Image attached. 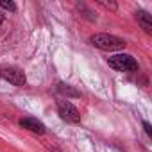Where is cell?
<instances>
[{
  "label": "cell",
  "mask_w": 152,
  "mask_h": 152,
  "mask_svg": "<svg viewBox=\"0 0 152 152\" xmlns=\"http://www.w3.org/2000/svg\"><path fill=\"white\" fill-rule=\"evenodd\" d=\"M90 43L93 45V47H97V48H100V50H109V52H113V50H122V48H125V39H122V38H118V36H113V34H106V32H100V34H93L91 38H90Z\"/></svg>",
  "instance_id": "cell-1"
},
{
  "label": "cell",
  "mask_w": 152,
  "mask_h": 152,
  "mask_svg": "<svg viewBox=\"0 0 152 152\" xmlns=\"http://www.w3.org/2000/svg\"><path fill=\"white\" fill-rule=\"evenodd\" d=\"M107 64L116 72H134L138 70V61L131 54H115L107 57Z\"/></svg>",
  "instance_id": "cell-2"
},
{
  "label": "cell",
  "mask_w": 152,
  "mask_h": 152,
  "mask_svg": "<svg viewBox=\"0 0 152 152\" xmlns=\"http://www.w3.org/2000/svg\"><path fill=\"white\" fill-rule=\"evenodd\" d=\"M57 113L68 124H79L81 122V115H79L77 107H75L72 102H68V99L66 100L64 99H59L57 100Z\"/></svg>",
  "instance_id": "cell-3"
},
{
  "label": "cell",
  "mask_w": 152,
  "mask_h": 152,
  "mask_svg": "<svg viewBox=\"0 0 152 152\" xmlns=\"http://www.w3.org/2000/svg\"><path fill=\"white\" fill-rule=\"evenodd\" d=\"M0 77L6 79L11 84H15V86H25V83H27L25 73L20 68H16V66H4V68H0Z\"/></svg>",
  "instance_id": "cell-4"
},
{
  "label": "cell",
  "mask_w": 152,
  "mask_h": 152,
  "mask_svg": "<svg viewBox=\"0 0 152 152\" xmlns=\"http://www.w3.org/2000/svg\"><path fill=\"white\" fill-rule=\"evenodd\" d=\"M20 125L23 127V129H27V131H31V132H34V134H45V125H43V122H39L38 118H22L20 120Z\"/></svg>",
  "instance_id": "cell-5"
},
{
  "label": "cell",
  "mask_w": 152,
  "mask_h": 152,
  "mask_svg": "<svg viewBox=\"0 0 152 152\" xmlns=\"http://www.w3.org/2000/svg\"><path fill=\"white\" fill-rule=\"evenodd\" d=\"M134 18H136V22L141 25V29H143L147 34H152V16H150L147 11H136Z\"/></svg>",
  "instance_id": "cell-6"
},
{
  "label": "cell",
  "mask_w": 152,
  "mask_h": 152,
  "mask_svg": "<svg viewBox=\"0 0 152 152\" xmlns=\"http://www.w3.org/2000/svg\"><path fill=\"white\" fill-rule=\"evenodd\" d=\"M59 91L64 93V95H70V97H81V93L75 91L70 84H59Z\"/></svg>",
  "instance_id": "cell-7"
},
{
  "label": "cell",
  "mask_w": 152,
  "mask_h": 152,
  "mask_svg": "<svg viewBox=\"0 0 152 152\" xmlns=\"http://www.w3.org/2000/svg\"><path fill=\"white\" fill-rule=\"evenodd\" d=\"M0 7H2V9H7V11H11V13L16 11V4H15V2H7V0H0Z\"/></svg>",
  "instance_id": "cell-8"
},
{
  "label": "cell",
  "mask_w": 152,
  "mask_h": 152,
  "mask_svg": "<svg viewBox=\"0 0 152 152\" xmlns=\"http://www.w3.org/2000/svg\"><path fill=\"white\" fill-rule=\"evenodd\" d=\"M99 4H100V6H104V7H107V9L116 11V4H115V2H106V0H99Z\"/></svg>",
  "instance_id": "cell-9"
},
{
  "label": "cell",
  "mask_w": 152,
  "mask_h": 152,
  "mask_svg": "<svg viewBox=\"0 0 152 152\" xmlns=\"http://www.w3.org/2000/svg\"><path fill=\"white\" fill-rule=\"evenodd\" d=\"M143 127H145V132H147L148 136H152V129H150V124H148V122H143Z\"/></svg>",
  "instance_id": "cell-10"
},
{
  "label": "cell",
  "mask_w": 152,
  "mask_h": 152,
  "mask_svg": "<svg viewBox=\"0 0 152 152\" xmlns=\"http://www.w3.org/2000/svg\"><path fill=\"white\" fill-rule=\"evenodd\" d=\"M2 22H4V15H2V13H0V23H2Z\"/></svg>",
  "instance_id": "cell-11"
}]
</instances>
